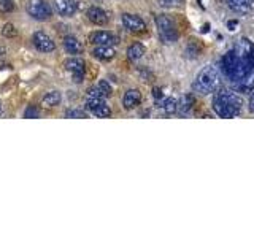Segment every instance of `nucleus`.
<instances>
[{
    "instance_id": "obj_1",
    "label": "nucleus",
    "mask_w": 254,
    "mask_h": 238,
    "mask_svg": "<svg viewBox=\"0 0 254 238\" xmlns=\"http://www.w3.org/2000/svg\"><path fill=\"white\" fill-rule=\"evenodd\" d=\"M221 70L232 83H238L251 70H254V58H240L232 50L221 59Z\"/></svg>"
},
{
    "instance_id": "obj_2",
    "label": "nucleus",
    "mask_w": 254,
    "mask_h": 238,
    "mask_svg": "<svg viewBox=\"0 0 254 238\" xmlns=\"http://www.w3.org/2000/svg\"><path fill=\"white\" fill-rule=\"evenodd\" d=\"M213 110L221 118H235L242 113V100L234 92L221 89L213 99Z\"/></svg>"
},
{
    "instance_id": "obj_3",
    "label": "nucleus",
    "mask_w": 254,
    "mask_h": 238,
    "mask_svg": "<svg viewBox=\"0 0 254 238\" xmlns=\"http://www.w3.org/2000/svg\"><path fill=\"white\" fill-rule=\"evenodd\" d=\"M219 71L218 68H214L213 65L205 67L203 70L198 71V75L194 79V91L200 94H210L213 91H216V87L219 86Z\"/></svg>"
},
{
    "instance_id": "obj_4",
    "label": "nucleus",
    "mask_w": 254,
    "mask_h": 238,
    "mask_svg": "<svg viewBox=\"0 0 254 238\" xmlns=\"http://www.w3.org/2000/svg\"><path fill=\"white\" fill-rule=\"evenodd\" d=\"M156 26L159 30V37H161L164 43H175L178 40V30L167 14L156 16Z\"/></svg>"
},
{
    "instance_id": "obj_5",
    "label": "nucleus",
    "mask_w": 254,
    "mask_h": 238,
    "mask_svg": "<svg viewBox=\"0 0 254 238\" xmlns=\"http://www.w3.org/2000/svg\"><path fill=\"white\" fill-rule=\"evenodd\" d=\"M29 16H32L37 21H48L53 16V10L50 3H46L45 0H29L26 6Z\"/></svg>"
},
{
    "instance_id": "obj_6",
    "label": "nucleus",
    "mask_w": 254,
    "mask_h": 238,
    "mask_svg": "<svg viewBox=\"0 0 254 238\" xmlns=\"http://www.w3.org/2000/svg\"><path fill=\"white\" fill-rule=\"evenodd\" d=\"M121 21L124 24V27L127 30L133 32V34H143L146 30V24L143 21L140 16L137 14H130V13H123Z\"/></svg>"
},
{
    "instance_id": "obj_7",
    "label": "nucleus",
    "mask_w": 254,
    "mask_h": 238,
    "mask_svg": "<svg viewBox=\"0 0 254 238\" xmlns=\"http://www.w3.org/2000/svg\"><path fill=\"white\" fill-rule=\"evenodd\" d=\"M65 68L73 75V79L76 83H81L83 81V76H84V71H86V62L81 58H70L65 60Z\"/></svg>"
},
{
    "instance_id": "obj_8",
    "label": "nucleus",
    "mask_w": 254,
    "mask_h": 238,
    "mask_svg": "<svg viewBox=\"0 0 254 238\" xmlns=\"http://www.w3.org/2000/svg\"><path fill=\"white\" fill-rule=\"evenodd\" d=\"M32 43H34V46L42 53H51V51H54V48H56L53 38L50 35H46L45 32H42V30L35 32L34 37H32Z\"/></svg>"
},
{
    "instance_id": "obj_9",
    "label": "nucleus",
    "mask_w": 254,
    "mask_h": 238,
    "mask_svg": "<svg viewBox=\"0 0 254 238\" xmlns=\"http://www.w3.org/2000/svg\"><path fill=\"white\" fill-rule=\"evenodd\" d=\"M91 43L94 45H108V46H115L119 43V38L111 34V32H107V30H99V32H92L91 37Z\"/></svg>"
},
{
    "instance_id": "obj_10",
    "label": "nucleus",
    "mask_w": 254,
    "mask_h": 238,
    "mask_svg": "<svg viewBox=\"0 0 254 238\" xmlns=\"http://www.w3.org/2000/svg\"><path fill=\"white\" fill-rule=\"evenodd\" d=\"M54 8L61 16H73L76 13V2L75 0H54Z\"/></svg>"
},
{
    "instance_id": "obj_11",
    "label": "nucleus",
    "mask_w": 254,
    "mask_h": 238,
    "mask_svg": "<svg viewBox=\"0 0 254 238\" xmlns=\"http://www.w3.org/2000/svg\"><path fill=\"white\" fill-rule=\"evenodd\" d=\"M87 19H89L92 24H95V26H105L108 22V16L102 8L91 6L89 10H87Z\"/></svg>"
},
{
    "instance_id": "obj_12",
    "label": "nucleus",
    "mask_w": 254,
    "mask_h": 238,
    "mask_svg": "<svg viewBox=\"0 0 254 238\" xmlns=\"http://www.w3.org/2000/svg\"><path fill=\"white\" fill-rule=\"evenodd\" d=\"M141 102V94L138 89H129L123 97V105L126 110H133L135 107H138Z\"/></svg>"
},
{
    "instance_id": "obj_13",
    "label": "nucleus",
    "mask_w": 254,
    "mask_h": 238,
    "mask_svg": "<svg viewBox=\"0 0 254 238\" xmlns=\"http://www.w3.org/2000/svg\"><path fill=\"white\" fill-rule=\"evenodd\" d=\"M115 48L113 46H108V45H97L94 48L92 56L95 59H100V60H111L115 58Z\"/></svg>"
},
{
    "instance_id": "obj_14",
    "label": "nucleus",
    "mask_w": 254,
    "mask_h": 238,
    "mask_svg": "<svg viewBox=\"0 0 254 238\" xmlns=\"http://www.w3.org/2000/svg\"><path fill=\"white\" fill-rule=\"evenodd\" d=\"M254 89V70H251L248 75L243 76L240 81L237 83V91L242 94H250Z\"/></svg>"
},
{
    "instance_id": "obj_15",
    "label": "nucleus",
    "mask_w": 254,
    "mask_h": 238,
    "mask_svg": "<svg viewBox=\"0 0 254 238\" xmlns=\"http://www.w3.org/2000/svg\"><path fill=\"white\" fill-rule=\"evenodd\" d=\"M64 48H65V51L68 54H79V53L83 51L81 42H79L76 37H71V35L64 38Z\"/></svg>"
},
{
    "instance_id": "obj_16",
    "label": "nucleus",
    "mask_w": 254,
    "mask_h": 238,
    "mask_svg": "<svg viewBox=\"0 0 254 238\" xmlns=\"http://www.w3.org/2000/svg\"><path fill=\"white\" fill-rule=\"evenodd\" d=\"M254 0H227L229 6L237 13H246L251 10Z\"/></svg>"
},
{
    "instance_id": "obj_17",
    "label": "nucleus",
    "mask_w": 254,
    "mask_h": 238,
    "mask_svg": "<svg viewBox=\"0 0 254 238\" xmlns=\"http://www.w3.org/2000/svg\"><path fill=\"white\" fill-rule=\"evenodd\" d=\"M61 100H62L61 92H59V91H53V92H50V94H46V95H45L43 100H42V105H43L45 108H54V107H58V105H59Z\"/></svg>"
},
{
    "instance_id": "obj_18",
    "label": "nucleus",
    "mask_w": 254,
    "mask_h": 238,
    "mask_svg": "<svg viewBox=\"0 0 254 238\" xmlns=\"http://www.w3.org/2000/svg\"><path fill=\"white\" fill-rule=\"evenodd\" d=\"M143 54H145V46H143L141 43H132L129 48H127V58L133 62L141 59Z\"/></svg>"
},
{
    "instance_id": "obj_19",
    "label": "nucleus",
    "mask_w": 254,
    "mask_h": 238,
    "mask_svg": "<svg viewBox=\"0 0 254 238\" xmlns=\"http://www.w3.org/2000/svg\"><path fill=\"white\" fill-rule=\"evenodd\" d=\"M192 105H194V97L190 94H186V95H183V97L180 99L177 110L180 111L181 115H186V113H189V111H190Z\"/></svg>"
},
{
    "instance_id": "obj_20",
    "label": "nucleus",
    "mask_w": 254,
    "mask_h": 238,
    "mask_svg": "<svg viewBox=\"0 0 254 238\" xmlns=\"http://www.w3.org/2000/svg\"><path fill=\"white\" fill-rule=\"evenodd\" d=\"M177 107H178V100H177V99H173V97L165 99V100L161 103V108L165 111L167 115L175 113V111H177Z\"/></svg>"
},
{
    "instance_id": "obj_21",
    "label": "nucleus",
    "mask_w": 254,
    "mask_h": 238,
    "mask_svg": "<svg viewBox=\"0 0 254 238\" xmlns=\"http://www.w3.org/2000/svg\"><path fill=\"white\" fill-rule=\"evenodd\" d=\"M91 113L95 115V116H99V118H110L111 116V110H110V107L107 105V103H102V105H99L97 108H94Z\"/></svg>"
},
{
    "instance_id": "obj_22",
    "label": "nucleus",
    "mask_w": 254,
    "mask_h": 238,
    "mask_svg": "<svg viewBox=\"0 0 254 238\" xmlns=\"http://www.w3.org/2000/svg\"><path fill=\"white\" fill-rule=\"evenodd\" d=\"M97 87H99V91H100V94L103 95V97H110V95L113 94V89H111L110 83H107L105 79H102V81H99Z\"/></svg>"
},
{
    "instance_id": "obj_23",
    "label": "nucleus",
    "mask_w": 254,
    "mask_h": 238,
    "mask_svg": "<svg viewBox=\"0 0 254 238\" xmlns=\"http://www.w3.org/2000/svg\"><path fill=\"white\" fill-rule=\"evenodd\" d=\"M2 35L5 38H14L16 35H18V30L14 29L13 24H5L3 29H2Z\"/></svg>"
},
{
    "instance_id": "obj_24",
    "label": "nucleus",
    "mask_w": 254,
    "mask_h": 238,
    "mask_svg": "<svg viewBox=\"0 0 254 238\" xmlns=\"http://www.w3.org/2000/svg\"><path fill=\"white\" fill-rule=\"evenodd\" d=\"M14 10L13 0H0V13H10Z\"/></svg>"
},
{
    "instance_id": "obj_25",
    "label": "nucleus",
    "mask_w": 254,
    "mask_h": 238,
    "mask_svg": "<svg viewBox=\"0 0 254 238\" xmlns=\"http://www.w3.org/2000/svg\"><path fill=\"white\" fill-rule=\"evenodd\" d=\"M183 3V0H159V5L164 8H173V6H180Z\"/></svg>"
},
{
    "instance_id": "obj_26",
    "label": "nucleus",
    "mask_w": 254,
    "mask_h": 238,
    "mask_svg": "<svg viewBox=\"0 0 254 238\" xmlns=\"http://www.w3.org/2000/svg\"><path fill=\"white\" fill-rule=\"evenodd\" d=\"M65 116L67 118H86L84 111H81V110H67Z\"/></svg>"
},
{
    "instance_id": "obj_27",
    "label": "nucleus",
    "mask_w": 254,
    "mask_h": 238,
    "mask_svg": "<svg viewBox=\"0 0 254 238\" xmlns=\"http://www.w3.org/2000/svg\"><path fill=\"white\" fill-rule=\"evenodd\" d=\"M38 116H40L38 108L37 107H32V105L26 110V113H24V118H38Z\"/></svg>"
},
{
    "instance_id": "obj_28",
    "label": "nucleus",
    "mask_w": 254,
    "mask_h": 238,
    "mask_svg": "<svg viewBox=\"0 0 254 238\" xmlns=\"http://www.w3.org/2000/svg\"><path fill=\"white\" fill-rule=\"evenodd\" d=\"M91 97H102V99H105L103 95L100 94V91H99V87L97 86H92V87H89L87 89V99H91Z\"/></svg>"
},
{
    "instance_id": "obj_29",
    "label": "nucleus",
    "mask_w": 254,
    "mask_h": 238,
    "mask_svg": "<svg viewBox=\"0 0 254 238\" xmlns=\"http://www.w3.org/2000/svg\"><path fill=\"white\" fill-rule=\"evenodd\" d=\"M250 108H251V111L254 113V89L251 91V97H250Z\"/></svg>"
},
{
    "instance_id": "obj_30",
    "label": "nucleus",
    "mask_w": 254,
    "mask_h": 238,
    "mask_svg": "<svg viewBox=\"0 0 254 238\" xmlns=\"http://www.w3.org/2000/svg\"><path fill=\"white\" fill-rule=\"evenodd\" d=\"M237 24H238V21H229V22H227V27H229L230 30H235Z\"/></svg>"
},
{
    "instance_id": "obj_31",
    "label": "nucleus",
    "mask_w": 254,
    "mask_h": 238,
    "mask_svg": "<svg viewBox=\"0 0 254 238\" xmlns=\"http://www.w3.org/2000/svg\"><path fill=\"white\" fill-rule=\"evenodd\" d=\"M153 95H154L156 99H161V97H162V91H161V89H157V87H156V89L153 91Z\"/></svg>"
},
{
    "instance_id": "obj_32",
    "label": "nucleus",
    "mask_w": 254,
    "mask_h": 238,
    "mask_svg": "<svg viewBox=\"0 0 254 238\" xmlns=\"http://www.w3.org/2000/svg\"><path fill=\"white\" fill-rule=\"evenodd\" d=\"M210 30V26L208 24H205V27H202V32H208Z\"/></svg>"
},
{
    "instance_id": "obj_33",
    "label": "nucleus",
    "mask_w": 254,
    "mask_h": 238,
    "mask_svg": "<svg viewBox=\"0 0 254 238\" xmlns=\"http://www.w3.org/2000/svg\"><path fill=\"white\" fill-rule=\"evenodd\" d=\"M3 54H5V48H0V58H2Z\"/></svg>"
},
{
    "instance_id": "obj_34",
    "label": "nucleus",
    "mask_w": 254,
    "mask_h": 238,
    "mask_svg": "<svg viewBox=\"0 0 254 238\" xmlns=\"http://www.w3.org/2000/svg\"><path fill=\"white\" fill-rule=\"evenodd\" d=\"M0 115H2V105H0Z\"/></svg>"
}]
</instances>
